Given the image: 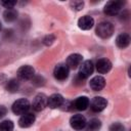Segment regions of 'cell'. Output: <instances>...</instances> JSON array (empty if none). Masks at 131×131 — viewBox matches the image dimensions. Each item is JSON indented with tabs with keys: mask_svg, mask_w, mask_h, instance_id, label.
<instances>
[{
	"mask_svg": "<svg viewBox=\"0 0 131 131\" xmlns=\"http://www.w3.org/2000/svg\"><path fill=\"white\" fill-rule=\"evenodd\" d=\"M116 44L121 49L128 47L130 44V36L127 33H122V34L118 35V37L116 39Z\"/></svg>",
	"mask_w": 131,
	"mask_h": 131,
	"instance_id": "cell-16",
	"label": "cell"
},
{
	"mask_svg": "<svg viewBox=\"0 0 131 131\" xmlns=\"http://www.w3.org/2000/svg\"><path fill=\"white\" fill-rule=\"evenodd\" d=\"M0 30H1V24H0Z\"/></svg>",
	"mask_w": 131,
	"mask_h": 131,
	"instance_id": "cell-29",
	"label": "cell"
},
{
	"mask_svg": "<svg viewBox=\"0 0 131 131\" xmlns=\"http://www.w3.org/2000/svg\"><path fill=\"white\" fill-rule=\"evenodd\" d=\"M32 83L36 86H43L45 84V80L41 76H34L32 78Z\"/></svg>",
	"mask_w": 131,
	"mask_h": 131,
	"instance_id": "cell-22",
	"label": "cell"
},
{
	"mask_svg": "<svg viewBox=\"0 0 131 131\" xmlns=\"http://www.w3.org/2000/svg\"><path fill=\"white\" fill-rule=\"evenodd\" d=\"M94 26V19L90 15H83L78 19V27L81 30H90Z\"/></svg>",
	"mask_w": 131,
	"mask_h": 131,
	"instance_id": "cell-13",
	"label": "cell"
},
{
	"mask_svg": "<svg viewBox=\"0 0 131 131\" xmlns=\"http://www.w3.org/2000/svg\"><path fill=\"white\" fill-rule=\"evenodd\" d=\"M106 104H107V101L105 98H103L101 96H96L92 99V101L90 103V107L93 112L99 113V112H102L106 107Z\"/></svg>",
	"mask_w": 131,
	"mask_h": 131,
	"instance_id": "cell-9",
	"label": "cell"
},
{
	"mask_svg": "<svg viewBox=\"0 0 131 131\" xmlns=\"http://www.w3.org/2000/svg\"><path fill=\"white\" fill-rule=\"evenodd\" d=\"M80 71L78 73V75L83 78V79H87L92 73H93V70H94V66H93V62L91 60H85L84 62H82L80 64Z\"/></svg>",
	"mask_w": 131,
	"mask_h": 131,
	"instance_id": "cell-6",
	"label": "cell"
},
{
	"mask_svg": "<svg viewBox=\"0 0 131 131\" xmlns=\"http://www.w3.org/2000/svg\"><path fill=\"white\" fill-rule=\"evenodd\" d=\"M89 85L92 90L99 91V90L103 89V87L105 86V79L101 76H95L90 80Z\"/></svg>",
	"mask_w": 131,
	"mask_h": 131,
	"instance_id": "cell-14",
	"label": "cell"
},
{
	"mask_svg": "<svg viewBox=\"0 0 131 131\" xmlns=\"http://www.w3.org/2000/svg\"><path fill=\"white\" fill-rule=\"evenodd\" d=\"M110 131H125V127L121 124V123H113L111 126H110Z\"/></svg>",
	"mask_w": 131,
	"mask_h": 131,
	"instance_id": "cell-24",
	"label": "cell"
},
{
	"mask_svg": "<svg viewBox=\"0 0 131 131\" xmlns=\"http://www.w3.org/2000/svg\"><path fill=\"white\" fill-rule=\"evenodd\" d=\"M6 90L8 92H11V93H14L18 90L19 88V82L17 79H10L9 81H7L6 83V86H5Z\"/></svg>",
	"mask_w": 131,
	"mask_h": 131,
	"instance_id": "cell-19",
	"label": "cell"
},
{
	"mask_svg": "<svg viewBox=\"0 0 131 131\" xmlns=\"http://www.w3.org/2000/svg\"><path fill=\"white\" fill-rule=\"evenodd\" d=\"M13 127V123L10 120H5L0 123V131H12Z\"/></svg>",
	"mask_w": 131,
	"mask_h": 131,
	"instance_id": "cell-21",
	"label": "cell"
},
{
	"mask_svg": "<svg viewBox=\"0 0 131 131\" xmlns=\"http://www.w3.org/2000/svg\"><path fill=\"white\" fill-rule=\"evenodd\" d=\"M96 34L102 39L110 38L114 33V25L110 21H101L96 26Z\"/></svg>",
	"mask_w": 131,
	"mask_h": 131,
	"instance_id": "cell-1",
	"label": "cell"
},
{
	"mask_svg": "<svg viewBox=\"0 0 131 131\" xmlns=\"http://www.w3.org/2000/svg\"><path fill=\"white\" fill-rule=\"evenodd\" d=\"M112 69V62L110 59L102 57L100 59L97 60L96 62V70L98 73L100 74H106L107 72H110Z\"/></svg>",
	"mask_w": 131,
	"mask_h": 131,
	"instance_id": "cell-12",
	"label": "cell"
},
{
	"mask_svg": "<svg viewBox=\"0 0 131 131\" xmlns=\"http://www.w3.org/2000/svg\"><path fill=\"white\" fill-rule=\"evenodd\" d=\"M82 63V55L79 53H73L67 58V66L69 69L75 70Z\"/></svg>",
	"mask_w": 131,
	"mask_h": 131,
	"instance_id": "cell-11",
	"label": "cell"
},
{
	"mask_svg": "<svg viewBox=\"0 0 131 131\" xmlns=\"http://www.w3.org/2000/svg\"><path fill=\"white\" fill-rule=\"evenodd\" d=\"M30 107H31V105H30L29 100L26 98H20V99H17L16 101H14L11 108H12L13 114L23 116V115L27 114V112L30 110Z\"/></svg>",
	"mask_w": 131,
	"mask_h": 131,
	"instance_id": "cell-2",
	"label": "cell"
},
{
	"mask_svg": "<svg viewBox=\"0 0 131 131\" xmlns=\"http://www.w3.org/2000/svg\"><path fill=\"white\" fill-rule=\"evenodd\" d=\"M7 113V108L4 105H0V119L3 118Z\"/></svg>",
	"mask_w": 131,
	"mask_h": 131,
	"instance_id": "cell-28",
	"label": "cell"
},
{
	"mask_svg": "<svg viewBox=\"0 0 131 131\" xmlns=\"http://www.w3.org/2000/svg\"><path fill=\"white\" fill-rule=\"evenodd\" d=\"M70 5H71V7H72L74 10L79 11V10H81V9L83 8L84 2H83V1H72V2L70 3Z\"/></svg>",
	"mask_w": 131,
	"mask_h": 131,
	"instance_id": "cell-23",
	"label": "cell"
},
{
	"mask_svg": "<svg viewBox=\"0 0 131 131\" xmlns=\"http://www.w3.org/2000/svg\"><path fill=\"white\" fill-rule=\"evenodd\" d=\"M35 115L33 114H30V113H27L25 115H23L19 120H18V125L19 127L21 128H28V127H31L34 123H35Z\"/></svg>",
	"mask_w": 131,
	"mask_h": 131,
	"instance_id": "cell-15",
	"label": "cell"
},
{
	"mask_svg": "<svg viewBox=\"0 0 131 131\" xmlns=\"http://www.w3.org/2000/svg\"><path fill=\"white\" fill-rule=\"evenodd\" d=\"M15 4H16V1H8V0L7 1H1V5L4 6L5 8H7V9L13 8Z\"/></svg>",
	"mask_w": 131,
	"mask_h": 131,
	"instance_id": "cell-26",
	"label": "cell"
},
{
	"mask_svg": "<svg viewBox=\"0 0 131 131\" xmlns=\"http://www.w3.org/2000/svg\"><path fill=\"white\" fill-rule=\"evenodd\" d=\"M47 106V96L44 93H39L37 94L32 102V107L36 112H41Z\"/></svg>",
	"mask_w": 131,
	"mask_h": 131,
	"instance_id": "cell-5",
	"label": "cell"
},
{
	"mask_svg": "<svg viewBox=\"0 0 131 131\" xmlns=\"http://www.w3.org/2000/svg\"><path fill=\"white\" fill-rule=\"evenodd\" d=\"M16 74L20 80H30L35 76V70L31 66H21Z\"/></svg>",
	"mask_w": 131,
	"mask_h": 131,
	"instance_id": "cell-7",
	"label": "cell"
},
{
	"mask_svg": "<svg viewBox=\"0 0 131 131\" xmlns=\"http://www.w3.org/2000/svg\"><path fill=\"white\" fill-rule=\"evenodd\" d=\"M54 41H55V37H54V35L49 34V35H47V36L44 37V39H43V44L46 45V46H50Z\"/></svg>",
	"mask_w": 131,
	"mask_h": 131,
	"instance_id": "cell-25",
	"label": "cell"
},
{
	"mask_svg": "<svg viewBox=\"0 0 131 131\" xmlns=\"http://www.w3.org/2000/svg\"><path fill=\"white\" fill-rule=\"evenodd\" d=\"M124 2L122 1H118V0H113V1H108L103 8V12L106 15H116L120 12L122 6H123Z\"/></svg>",
	"mask_w": 131,
	"mask_h": 131,
	"instance_id": "cell-3",
	"label": "cell"
},
{
	"mask_svg": "<svg viewBox=\"0 0 131 131\" xmlns=\"http://www.w3.org/2000/svg\"><path fill=\"white\" fill-rule=\"evenodd\" d=\"M86 125H87L88 131H98V130L100 129V127H101V122H100L98 119L93 118V119H91Z\"/></svg>",
	"mask_w": 131,
	"mask_h": 131,
	"instance_id": "cell-20",
	"label": "cell"
},
{
	"mask_svg": "<svg viewBox=\"0 0 131 131\" xmlns=\"http://www.w3.org/2000/svg\"><path fill=\"white\" fill-rule=\"evenodd\" d=\"M89 98L86 97V96H80L78 97L75 101H74V107L78 111H85L88 106H89Z\"/></svg>",
	"mask_w": 131,
	"mask_h": 131,
	"instance_id": "cell-17",
	"label": "cell"
},
{
	"mask_svg": "<svg viewBox=\"0 0 131 131\" xmlns=\"http://www.w3.org/2000/svg\"><path fill=\"white\" fill-rule=\"evenodd\" d=\"M63 97L58 93H53L49 97H47V106L50 108H57L60 107L63 103Z\"/></svg>",
	"mask_w": 131,
	"mask_h": 131,
	"instance_id": "cell-10",
	"label": "cell"
},
{
	"mask_svg": "<svg viewBox=\"0 0 131 131\" xmlns=\"http://www.w3.org/2000/svg\"><path fill=\"white\" fill-rule=\"evenodd\" d=\"M17 15H18L17 11H16L15 9H13V8H11V9H6V10L4 11V13H3L4 19H5L6 21H8V23H11V21L16 20Z\"/></svg>",
	"mask_w": 131,
	"mask_h": 131,
	"instance_id": "cell-18",
	"label": "cell"
},
{
	"mask_svg": "<svg viewBox=\"0 0 131 131\" xmlns=\"http://www.w3.org/2000/svg\"><path fill=\"white\" fill-rule=\"evenodd\" d=\"M84 81H85V79L81 78L79 75H77V76L75 77V79H74V83H75L76 85H83V84H84Z\"/></svg>",
	"mask_w": 131,
	"mask_h": 131,
	"instance_id": "cell-27",
	"label": "cell"
},
{
	"mask_svg": "<svg viewBox=\"0 0 131 131\" xmlns=\"http://www.w3.org/2000/svg\"><path fill=\"white\" fill-rule=\"evenodd\" d=\"M70 73V69L68 68V66L66 63H58L55 66L54 70H53V76L56 80L59 81H63L68 78Z\"/></svg>",
	"mask_w": 131,
	"mask_h": 131,
	"instance_id": "cell-4",
	"label": "cell"
},
{
	"mask_svg": "<svg viewBox=\"0 0 131 131\" xmlns=\"http://www.w3.org/2000/svg\"><path fill=\"white\" fill-rule=\"evenodd\" d=\"M86 124H87V121H86L85 117L82 115H79V114L74 115L70 120V125L75 130H82L83 128H85Z\"/></svg>",
	"mask_w": 131,
	"mask_h": 131,
	"instance_id": "cell-8",
	"label": "cell"
}]
</instances>
